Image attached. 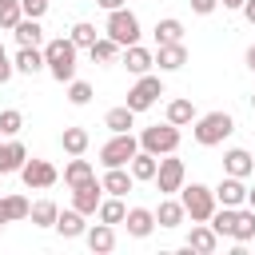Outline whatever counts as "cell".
<instances>
[{
  "mask_svg": "<svg viewBox=\"0 0 255 255\" xmlns=\"http://www.w3.org/2000/svg\"><path fill=\"white\" fill-rule=\"evenodd\" d=\"M155 64H159V72H179V68L187 64V44H183V40L159 44V48H155Z\"/></svg>",
  "mask_w": 255,
  "mask_h": 255,
  "instance_id": "16",
  "label": "cell"
},
{
  "mask_svg": "<svg viewBox=\"0 0 255 255\" xmlns=\"http://www.w3.org/2000/svg\"><path fill=\"white\" fill-rule=\"evenodd\" d=\"M92 84L88 80H68V104H76V108H84V104H92Z\"/></svg>",
  "mask_w": 255,
  "mask_h": 255,
  "instance_id": "36",
  "label": "cell"
},
{
  "mask_svg": "<svg viewBox=\"0 0 255 255\" xmlns=\"http://www.w3.org/2000/svg\"><path fill=\"white\" fill-rule=\"evenodd\" d=\"M48 4H52V0H20V12H24L28 20H44Z\"/></svg>",
  "mask_w": 255,
  "mask_h": 255,
  "instance_id": "39",
  "label": "cell"
},
{
  "mask_svg": "<svg viewBox=\"0 0 255 255\" xmlns=\"http://www.w3.org/2000/svg\"><path fill=\"white\" fill-rule=\"evenodd\" d=\"M131 183H135V179H131V171H128V167H108V171H104V179H100V187H104L108 195H128V191H131Z\"/></svg>",
  "mask_w": 255,
  "mask_h": 255,
  "instance_id": "22",
  "label": "cell"
},
{
  "mask_svg": "<svg viewBox=\"0 0 255 255\" xmlns=\"http://www.w3.org/2000/svg\"><path fill=\"white\" fill-rule=\"evenodd\" d=\"M88 143H92V135H88L84 128H64V131H60V147H64L68 155H84Z\"/></svg>",
  "mask_w": 255,
  "mask_h": 255,
  "instance_id": "27",
  "label": "cell"
},
{
  "mask_svg": "<svg viewBox=\"0 0 255 255\" xmlns=\"http://www.w3.org/2000/svg\"><path fill=\"white\" fill-rule=\"evenodd\" d=\"M20 20H24V12H20V0H0V28H4V32H12Z\"/></svg>",
  "mask_w": 255,
  "mask_h": 255,
  "instance_id": "37",
  "label": "cell"
},
{
  "mask_svg": "<svg viewBox=\"0 0 255 255\" xmlns=\"http://www.w3.org/2000/svg\"><path fill=\"white\" fill-rule=\"evenodd\" d=\"M88 52H92V60H96V64H116L124 48H120V44H116L112 36H100V40H96V44H92Z\"/></svg>",
  "mask_w": 255,
  "mask_h": 255,
  "instance_id": "32",
  "label": "cell"
},
{
  "mask_svg": "<svg viewBox=\"0 0 255 255\" xmlns=\"http://www.w3.org/2000/svg\"><path fill=\"white\" fill-rule=\"evenodd\" d=\"M88 179H96V167H92L88 159L72 155V159L64 163V183H68V187H80V183H88Z\"/></svg>",
  "mask_w": 255,
  "mask_h": 255,
  "instance_id": "24",
  "label": "cell"
},
{
  "mask_svg": "<svg viewBox=\"0 0 255 255\" xmlns=\"http://www.w3.org/2000/svg\"><path fill=\"white\" fill-rule=\"evenodd\" d=\"M20 179H24V187L32 191H40V187H52L56 179H60V171L48 163V159H24V167H20Z\"/></svg>",
  "mask_w": 255,
  "mask_h": 255,
  "instance_id": "9",
  "label": "cell"
},
{
  "mask_svg": "<svg viewBox=\"0 0 255 255\" xmlns=\"http://www.w3.org/2000/svg\"><path fill=\"white\" fill-rule=\"evenodd\" d=\"M219 4H223V8H239L243 0H219Z\"/></svg>",
  "mask_w": 255,
  "mask_h": 255,
  "instance_id": "46",
  "label": "cell"
},
{
  "mask_svg": "<svg viewBox=\"0 0 255 255\" xmlns=\"http://www.w3.org/2000/svg\"><path fill=\"white\" fill-rule=\"evenodd\" d=\"M12 68L24 72V76H36V72H44V52L40 48H20L16 60H12Z\"/></svg>",
  "mask_w": 255,
  "mask_h": 255,
  "instance_id": "26",
  "label": "cell"
},
{
  "mask_svg": "<svg viewBox=\"0 0 255 255\" xmlns=\"http://www.w3.org/2000/svg\"><path fill=\"white\" fill-rule=\"evenodd\" d=\"M251 243H255V239H251Z\"/></svg>",
  "mask_w": 255,
  "mask_h": 255,
  "instance_id": "51",
  "label": "cell"
},
{
  "mask_svg": "<svg viewBox=\"0 0 255 255\" xmlns=\"http://www.w3.org/2000/svg\"><path fill=\"white\" fill-rule=\"evenodd\" d=\"M251 112H255V92H251Z\"/></svg>",
  "mask_w": 255,
  "mask_h": 255,
  "instance_id": "47",
  "label": "cell"
},
{
  "mask_svg": "<svg viewBox=\"0 0 255 255\" xmlns=\"http://www.w3.org/2000/svg\"><path fill=\"white\" fill-rule=\"evenodd\" d=\"M68 36H72V44H76V48H92V44L100 40V32H96V24H88V20H80V24H72V32H68Z\"/></svg>",
  "mask_w": 255,
  "mask_h": 255,
  "instance_id": "35",
  "label": "cell"
},
{
  "mask_svg": "<svg viewBox=\"0 0 255 255\" xmlns=\"http://www.w3.org/2000/svg\"><path fill=\"white\" fill-rule=\"evenodd\" d=\"M120 64H124L131 76H143V72H151V68H155V52H147L143 44H128V48H124V56H120Z\"/></svg>",
  "mask_w": 255,
  "mask_h": 255,
  "instance_id": "14",
  "label": "cell"
},
{
  "mask_svg": "<svg viewBox=\"0 0 255 255\" xmlns=\"http://www.w3.org/2000/svg\"><path fill=\"white\" fill-rule=\"evenodd\" d=\"M175 40H183V24L175 16L155 20V44H175Z\"/></svg>",
  "mask_w": 255,
  "mask_h": 255,
  "instance_id": "34",
  "label": "cell"
},
{
  "mask_svg": "<svg viewBox=\"0 0 255 255\" xmlns=\"http://www.w3.org/2000/svg\"><path fill=\"white\" fill-rule=\"evenodd\" d=\"M20 128H24V116H20L16 108H4V112H0V131H4V135H20Z\"/></svg>",
  "mask_w": 255,
  "mask_h": 255,
  "instance_id": "38",
  "label": "cell"
},
{
  "mask_svg": "<svg viewBox=\"0 0 255 255\" xmlns=\"http://www.w3.org/2000/svg\"><path fill=\"white\" fill-rule=\"evenodd\" d=\"M191 4V12H199V16H211L215 8H219V0H187Z\"/></svg>",
  "mask_w": 255,
  "mask_h": 255,
  "instance_id": "40",
  "label": "cell"
},
{
  "mask_svg": "<svg viewBox=\"0 0 255 255\" xmlns=\"http://www.w3.org/2000/svg\"><path fill=\"white\" fill-rule=\"evenodd\" d=\"M100 199H104V187H100V179H88V183L72 187V207H76V211H84V215H96Z\"/></svg>",
  "mask_w": 255,
  "mask_h": 255,
  "instance_id": "12",
  "label": "cell"
},
{
  "mask_svg": "<svg viewBox=\"0 0 255 255\" xmlns=\"http://www.w3.org/2000/svg\"><path fill=\"white\" fill-rule=\"evenodd\" d=\"M211 191H215V203L219 207H243V199H247V183L239 175H223Z\"/></svg>",
  "mask_w": 255,
  "mask_h": 255,
  "instance_id": "10",
  "label": "cell"
},
{
  "mask_svg": "<svg viewBox=\"0 0 255 255\" xmlns=\"http://www.w3.org/2000/svg\"><path fill=\"white\" fill-rule=\"evenodd\" d=\"M163 120H167V124H175V128L195 124V104H191V100H171V104H167V112H163Z\"/></svg>",
  "mask_w": 255,
  "mask_h": 255,
  "instance_id": "30",
  "label": "cell"
},
{
  "mask_svg": "<svg viewBox=\"0 0 255 255\" xmlns=\"http://www.w3.org/2000/svg\"><path fill=\"white\" fill-rule=\"evenodd\" d=\"M251 171H255L251 151H243V147H227V151H223V175H239V179H247Z\"/></svg>",
  "mask_w": 255,
  "mask_h": 255,
  "instance_id": "17",
  "label": "cell"
},
{
  "mask_svg": "<svg viewBox=\"0 0 255 255\" xmlns=\"http://www.w3.org/2000/svg\"><path fill=\"white\" fill-rule=\"evenodd\" d=\"M28 199L24 195H0V215H4V223H20V219H28Z\"/></svg>",
  "mask_w": 255,
  "mask_h": 255,
  "instance_id": "29",
  "label": "cell"
},
{
  "mask_svg": "<svg viewBox=\"0 0 255 255\" xmlns=\"http://www.w3.org/2000/svg\"><path fill=\"white\" fill-rule=\"evenodd\" d=\"M104 128H108V131H131V128H135V112H131L128 104H120V108H112V112L104 116Z\"/></svg>",
  "mask_w": 255,
  "mask_h": 255,
  "instance_id": "31",
  "label": "cell"
},
{
  "mask_svg": "<svg viewBox=\"0 0 255 255\" xmlns=\"http://www.w3.org/2000/svg\"><path fill=\"white\" fill-rule=\"evenodd\" d=\"M155 167H159V155H151V151H143V147L128 159V171H131L135 183H151V179H155Z\"/></svg>",
  "mask_w": 255,
  "mask_h": 255,
  "instance_id": "18",
  "label": "cell"
},
{
  "mask_svg": "<svg viewBox=\"0 0 255 255\" xmlns=\"http://www.w3.org/2000/svg\"><path fill=\"white\" fill-rule=\"evenodd\" d=\"M239 12H243V20H247V24H255V0H243V4H239Z\"/></svg>",
  "mask_w": 255,
  "mask_h": 255,
  "instance_id": "42",
  "label": "cell"
},
{
  "mask_svg": "<svg viewBox=\"0 0 255 255\" xmlns=\"http://www.w3.org/2000/svg\"><path fill=\"white\" fill-rule=\"evenodd\" d=\"M84 239H88V247H92L96 255H108V251L116 247V227H112V223H92V227L84 231Z\"/></svg>",
  "mask_w": 255,
  "mask_h": 255,
  "instance_id": "20",
  "label": "cell"
},
{
  "mask_svg": "<svg viewBox=\"0 0 255 255\" xmlns=\"http://www.w3.org/2000/svg\"><path fill=\"white\" fill-rule=\"evenodd\" d=\"M96 4H100L104 12H112V8H124V0H96Z\"/></svg>",
  "mask_w": 255,
  "mask_h": 255,
  "instance_id": "43",
  "label": "cell"
},
{
  "mask_svg": "<svg viewBox=\"0 0 255 255\" xmlns=\"http://www.w3.org/2000/svg\"><path fill=\"white\" fill-rule=\"evenodd\" d=\"M124 227H128L131 239H147V235L155 231V211H147V207H128Z\"/></svg>",
  "mask_w": 255,
  "mask_h": 255,
  "instance_id": "15",
  "label": "cell"
},
{
  "mask_svg": "<svg viewBox=\"0 0 255 255\" xmlns=\"http://www.w3.org/2000/svg\"><path fill=\"white\" fill-rule=\"evenodd\" d=\"M235 131V120L231 112H207V116H195V128H191V139L199 147H219L227 135Z\"/></svg>",
  "mask_w": 255,
  "mask_h": 255,
  "instance_id": "2",
  "label": "cell"
},
{
  "mask_svg": "<svg viewBox=\"0 0 255 255\" xmlns=\"http://www.w3.org/2000/svg\"><path fill=\"white\" fill-rule=\"evenodd\" d=\"M12 72H16V68H12V60H8V56H0V84H8V80H12Z\"/></svg>",
  "mask_w": 255,
  "mask_h": 255,
  "instance_id": "41",
  "label": "cell"
},
{
  "mask_svg": "<svg viewBox=\"0 0 255 255\" xmlns=\"http://www.w3.org/2000/svg\"><path fill=\"white\" fill-rule=\"evenodd\" d=\"M0 231H4V215H0Z\"/></svg>",
  "mask_w": 255,
  "mask_h": 255,
  "instance_id": "49",
  "label": "cell"
},
{
  "mask_svg": "<svg viewBox=\"0 0 255 255\" xmlns=\"http://www.w3.org/2000/svg\"><path fill=\"white\" fill-rule=\"evenodd\" d=\"M151 183L159 187V195H175V191L187 183V167H183V159H175V151L159 155V167H155V179H151Z\"/></svg>",
  "mask_w": 255,
  "mask_h": 255,
  "instance_id": "7",
  "label": "cell"
},
{
  "mask_svg": "<svg viewBox=\"0 0 255 255\" xmlns=\"http://www.w3.org/2000/svg\"><path fill=\"white\" fill-rule=\"evenodd\" d=\"M247 207H255V187H247V199H243Z\"/></svg>",
  "mask_w": 255,
  "mask_h": 255,
  "instance_id": "45",
  "label": "cell"
},
{
  "mask_svg": "<svg viewBox=\"0 0 255 255\" xmlns=\"http://www.w3.org/2000/svg\"><path fill=\"white\" fill-rule=\"evenodd\" d=\"M183 219H187L183 203H179L175 195H163V199H159V207H155V223H159V227H179Z\"/></svg>",
  "mask_w": 255,
  "mask_h": 255,
  "instance_id": "21",
  "label": "cell"
},
{
  "mask_svg": "<svg viewBox=\"0 0 255 255\" xmlns=\"http://www.w3.org/2000/svg\"><path fill=\"white\" fill-rule=\"evenodd\" d=\"M96 215H100V223H124V215H128V207H124V195H108V199H100V207H96Z\"/></svg>",
  "mask_w": 255,
  "mask_h": 255,
  "instance_id": "28",
  "label": "cell"
},
{
  "mask_svg": "<svg viewBox=\"0 0 255 255\" xmlns=\"http://www.w3.org/2000/svg\"><path fill=\"white\" fill-rule=\"evenodd\" d=\"M183 247H187V251H199V255H215V251H219V235L211 231V223H191Z\"/></svg>",
  "mask_w": 255,
  "mask_h": 255,
  "instance_id": "13",
  "label": "cell"
},
{
  "mask_svg": "<svg viewBox=\"0 0 255 255\" xmlns=\"http://www.w3.org/2000/svg\"><path fill=\"white\" fill-rule=\"evenodd\" d=\"M104 32H108V36H112L120 48L139 44V16H135V12H128V8H112V12H108Z\"/></svg>",
  "mask_w": 255,
  "mask_h": 255,
  "instance_id": "4",
  "label": "cell"
},
{
  "mask_svg": "<svg viewBox=\"0 0 255 255\" xmlns=\"http://www.w3.org/2000/svg\"><path fill=\"white\" fill-rule=\"evenodd\" d=\"M0 139H4V131H0Z\"/></svg>",
  "mask_w": 255,
  "mask_h": 255,
  "instance_id": "50",
  "label": "cell"
},
{
  "mask_svg": "<svg viewBox=\"0 0 255 255\" xmlns=\"http://www.w3.org/2000/svg\"><path fill=\"white\" fill-rule=\"evenodd\" d=\"M179 203H183V211L191 215V223H207L211 211L219 207V203H215V191H211L207 183H183V187H179Z\"/></svg>",
  "mask_w": 255,
  "mask_h": 255,
  "instance_id": "3",
  "label": "cell"
},
{
  "mask_svg": "<svg viewBox=\"0 0 255 255\" xmlns=\"http://www.w3.org/2000/svg\"><path fill=\"white\" fill-rule=\"evenodd\" d=\"M44 68L52 72V80H60V84H68V80H76V44H72V36H56V40H48L44 48Z\"/></svg>",
  "mask_w": 255,
  "mask_h": 255,
  "instance_id": "1",
  "label": "cell"
},
{
  "mask_svg": "<svg viewBox=\"0 0 255 255\" xmlns=\"http://www.w3.org/2000/svg\"><path fill=\"white\" fill-rule=\"evenodd\" d=\"M84 219H88L84 211L68 207V211H60V215H56V223H52V227H56V231H60L64 239H80V235L88 231V223H84Z\"/></svg>",
  "mask_w": 255,
  "mask_h": 255,
  "instance_id": "19",
  "label": "cell"
},
{
  "mask_svg": "<svg viewBox=\"0 0 255 255\" xmlns=\"http://www.w3.org/2000/svg\"><path fill=\"white\" fill-rule=\"evenodd\" d=\"M24 159H28V147H24L16 135H4V139H0V175L20 171V167H24Z\"/></svg>",
  "mask_w": 255,
  "mask_h": 255,
  "instance_id": "11",
  "label": "cell"
},
{
  "mask_svg": "<svg viewBox=\"0 0 255 255\" xmlns=\"http://www.w3.org/2000/svg\"><path fill=\"white\" fill-rule=\"evenodd\" d=\"M231 239H235V243H251V239H255V207H239V211H235Z\"/></svg>",
  "mask_w": 255,
  "mask_h": 255,
  "instance_id": "25",
  "label": "cell"
},
{
  "mask_svg": "<svg viewBox=\"0 0 255 255\" xmlns=\"http://www.w3.org/2000/svg\"><path fill=\"white\" fill-rule=\"evenodd\" d=\"M56 215H60V207H56L52 199H36V203L28 207V219H32L36 227H52V223H56Z\"/></svg>",
  "mask_w": 255,
  "mask_h": 255,
  "instance_id": "33",
  "label": "cell"
},
{
  "mask_svg": "<svg viewBox=\"0 0 255 255\" xmlns=\"http://www.w3.org/2000/svg\"><path fill=\"white\" fill-rule=\"evenodd\" d=\"M163 96V80L159 76H151V72H143V76H135V88L128 92V108L139 116V112H147V108H155V100Z\"/></svg>",
  "mask_w": 255,
  "mask_h": 255,
  "instance_id": "8",
  "label": "cell"
},
{
  "mask_svg": "<svg viewBox=\"0 0 255 255\" xmlns=\"http://www.w3.org/2000/svg\"><path fill=\"white\" fill-rule=\"evenodd\" d=\"M0 56H8V52H4V44H0Z\"/></svg>",
  "mask_w": 255,
  "mask_h": 255,
  "instance_id": "48",
  "label": "cell"
},
{
  "mask_svg": "<svg viewBox=\"0 0 255 255\" xmlns=\"http://www.w3.org/2000/svg\"><path fill=\"white\" fill-rule=\"evenodd\" d=\"M139 151V139L131 131H112V139L100 147V163L104 167H128V159Z\"/></svg>",
  "mask_w": 255,
  "mask_h": 255,
  "instance_id": "6",
  "label": "cell"
},
{
  "mask_svg": "<svg viewBox=\"0 0 255 255\" xmlns=\"http://www.w3.org/2000/svg\"><path fill=\"white\" fill-rule=\"evenodd\" d=\"M139 147L151 151V155H167V151H179V128L175 124H155V128H143L139 131Z\"/></svg>",
  "mask_w": 255,
  "mask_h": 255,
  "instance_id": "5",
  "label": "cell"
},
{
  "mask_svg": "<svg viewBox=\"0 0 255 255\" xmlns=\"http://www.w3.org/2000/svg\"><path fill=\"white\" fill-rule=\"evenodd\" d=\"M243 60H247V68H251V72H255V44H251V48H247V56H243Z\"/></svg>",
  "mask_w": 255,
  "mask_h": 255,
  "instance_id": "44",
  "label": "cell"
},
{
  "mask_svg": "<svg viewBox=\"0 0 255 255\" xmlns=\"http://www.w3.org/2000/svg\"><path fill=\"white\" fill-rule=\"evenodd\" d=\"M12 36H16L20 48H40V44H44V28H40V20H28V16L12 28Z\"/></svg>",
  "mask_w": 255,
  "mask_h": 255,
  "instance_id": "23",
  "label": "cell"
}]
</instances>
